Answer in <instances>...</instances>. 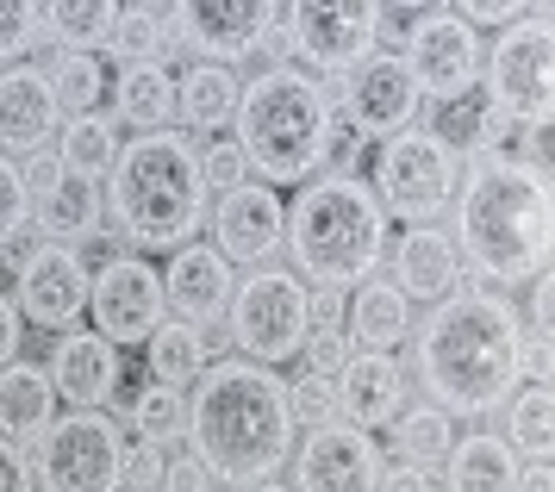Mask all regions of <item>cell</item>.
Returning a JSON list of instances; mask_svg holds the SVG:
<instances>
[{"label": "cell", "mask_w": 555, "mask_h": 492, "mask_svg": "<svg viewBox=\"0 0 555 492\" xmlns=\"http://www.w3.org/2000/svg\"><path fill=\"white\" fill-rule=\"evenodd\" d=\"M518 306L512 294H450L412 324V374L450 418H493L518 393Z\"/></svg>", "instance_id": "1"}, {"label": "cell", "mask_w": 555, "mask_h": 492, "mask_svg": "<svg viewBox=\"0 0 555 492\" xmlns=\"http://www.w3.org/2000/svg\"><path fill=\"white\" fill-rule=\"evenodd\" d=\"M188 455L219 487H256L275 480L294 455V412L287 380L275 368H256L244 355H219L188 387Z\"/></svg>", "instance_id": "2"}, {"label": "cell", "mask_w": 555, "mask_h": 492, "mask_svg": "<svg viewBox=\"0 0 555 492\" xmlns=\"http://www.w3.org/2000/svg\"><path fill=\"white\" fill-rule=\"evenodd\" d=\"M455 231L450 244L462 269H475L487 287H530L550 274L555 256V174L518 169V163H462L455 181Z\"/></svg>", "instance_id": "3"}, {"label": "cell", "mask_w": 555, "mask_h": 492, "mask_svg": "<svg viewBox=\"0 0 555 492\" xmlns=\"http://www.w3.org/2000/svg\"><path fill=\"white\" fill-rule=\"evenodd\" d=\"M206 174L201 144L188 131H144L119 150L106 174V212L119 231V249H156L176 256L181 244H201L206 231Z\"/></svg>", "instance_id": "4"}, {"label": "cell", "mask_w": 555, "mask_h": 492, "mask_svg": "<svg viewBox=\"0 0 555 492\" xmlns=\"http://www.w3.org/2000/svg\"><path fill=\"white\" fill-rule=\"evenodd\" d=\"M387 212L362 174H312L294 206H287V244L281 256L294 262L306 287H362L380 274L387 256Z\"/></svg>", "instance_id": "5"}, {"label": "cell", "mask_w": 555, "mask_h": 492, "mask_svg": "<svg viewBox=\"0 0 555 492\" xmlns=\"http://www.w3.org/2000/svg\"><path fill=\"white\" fill-rule=\"evenodd\" d=\"M325 131L331 106L306 69H256L244 81L231 144L244 150L262 187H306L312 174H325Z\"/></svg>", "instance_id": "6"}, {"label": "cell", "mask_w": 555, "mask_h": 492, "mask_svg": "<svg viewBox=\"0 0 555 492\" xmlns=\"http://www.w3.org/2000/svg\"><path fill=\"white\" fill-rule=\"evenodd\" d=\"M480 100L505 119L550 131L555 119V20L550 7H530L518 25H505L500 38H487L480 56Z\"/></svg>", "instance_id": "7"}, {"label": "cell", "mask_w": 555, "mask_h": 492, "mask_svg": "<svg viewBox=\"0 0 555 492\" xmlns=\"http://www.w3.org/2000/svg\"><path fill=\"white\" fill-rule=\"evenodd\" d=\"M225 331L237 355L256 368H281L294 362L312 337V312H306V281L294 269H250L231 287Z\"/></svg>", "instance_id": "8"}, {"label": "cell", "mask_w": 555, "mask_h": 492, "mask_svg": "<svg viewBox=\"0 0 555 492\" xmlns=\"http://www.w3.org/2000/svg\"><path fill=\"white\" fill-rule=\"evenodd\" d=\"M455 181H462V163H455L430 131L412 125V131H400V138H387V144L375 150V181H369V187H375L387 224L412 231V224L450 219Z\"/></svg>", "instance_id": "9"}, {"label": "cell", "mask_w": 555, "mask_h": 492, "mask_svg": "<svg viewBox=\"0 0 555 492\" xmlns=\"http://www.w3.org/2000/svg\"><path fill=\"white\" fill-rule=\"evenodd\" d=\"M38 492H126V430L106 412H63L31 443Z\"/></svg>", "instance_id": "10"}, {"label": "cell", "mask_w": 555, "mask_h": 492, "mask_svg": "<svg viewBox=\"0 0 555 492\" xmlns=\"http://www.w3.org/2000/svg\"><path fill=\"white\" fill-rule=\"evenodd\" d=\"M400 44H405L400 63H405V75H412L418 100H430V106H450V100L475 94L487 38H480V31H468L455 7H425Z\"/></svg>", "instance_id": "11"}, {"label": "cell", "mask_w": 555, "mask_h": 492, "mask_svg": "<svg viewBox=\"0 0 555 492\" xmlns=\"http://www.w3.org/2000/svg\"><path fill=\"white\" fill-rule=\"evenodd\" d=\"M88 319L113 349H144L156 337V324L169 319V299H163V274L151 256L138 249H113L101 269H94V294H88Z\"/></svg>", "instance_id": "12"}, {"label": "cell", "mask_w": 555, "mask_h": 492, "mask_svg": "<svg viewBox=\"0 0 555 492\" xmlns=\"http://www.w3.org/2000/svg\"><path fill=\"white\" fill-rule=\"evenodd\" d=\"M287 38H294V69L312 81L350 75L362 56L380 50V13L375 7H287Z\"/></svg>", "instance_id": "13"}, {"label": "cell", "mask_w": 555, "mask_h": 492, "mask_svg": "<svg viewBox=\"0 0 555 492\" xmlns=\"http://www.w3.org/2000/svg\"><path fill=\"white\" fill-rule=\"evenodd\" d=\"M281 20V7H269V0H231V7H201V0H181V7H169V38H176V50H188L194 63H219V69H231V63H244V56H256V44H262V31Z\"/></svg>", "instance_id": "14"}, {"label": "cell", "mask_w": 555, "mask_h": 492, "mask_svg": "<svg viewBox=\"0 0 555 492\" xmlns=\"http://www.w3.org/2000/svg\"><path fill=\"white\" fill-rule=\"evenodd\" d=\"M418 106H425V100L412 88L400 50H375V56H362V63L344 75V106H337V113H344L369 144H387V138L412 131Z\"/></svg>", "instance_id": "15"}, {"label": "cell", "mask_w": 555, "mask_h": 492, "mask_svg": "<svg viewBox=\"0 0 555 492\" xmlns=\"http://www.w3.org/2000/svg\"><path fill=\"white\" fill-rule=\"evenodd\" d=\"M281 244H287V206H281L275 187H262V181H244V187H231L219 194L212 206V249L225 256L231 269H275Z\"/></svg>", "instance_id": "16"}, {"label": "cell", "mask_w": 555, "mask_h": 492, "mask_svg": "<svg viewBox=\"0 0 555 492\" xmlns=\"http://www.w3.org/2000/svg\"><path fill=\"white\" fill-rule=\"evenodd\" d=\"M294 492H375L380 480V443L369 430H350V424H325V430H306V443L287 455Z\"/></svg>", "instance_id": "17"}, {"label": "cell", "mask_w": 555, "mask_h": 492, "mask_svg": "<svg viewBox=\"0 0 555 492\" xmlns=\"http://www.w3.org/2000/svg\"><path fill=\"white\" fill-rule=\"evenodd\" d=\"M88 294H94V274H88V262H81V249L44 244L26 262L13 299H20L26 324H38V331L56 337V331H76V324L88 319Z\"/></svg>", "instance_id": "18"}, {"label": "cell", "mask_w": 555, "mask_h": 492, "mask_svg": "<svg viewBox=\"0 0 555 492\" xmlns=\"http://www.w3.org/2000/svg\"><path fill=\"white\" fill-rule=\"evenodd\" d=\"M337 387V424L350 430H387L412 405V380H405L400 355H375V349H350V362L331 374Z\"/></svg>", "instance_id": "19"}, {"label": "cell", "mask_w": 555, "mask_h": 492, "mask_svg": "<svg viewBox=\"0 0 555 492\" xmlns=\"http://www.w3.org/2000/svg\"><path fill=\"white\" fill-rule=\"evenodd\" d=\"M119 362H126V349H113L101 331H63L44 355V374H51L56 399L69 405V412H106V399L119 387Z\"/></svg>", "instance_id": "20"}, {"label": "cell", "mask_w": 555, "mask_h": 492, "mask_svg": "<svg viewBox=\"0 0 555 492\" xmlns=\"http://www.w3.org/2000/svg\"><path fill=\"white\" fill-rule=\"evenodd\" d=\"M56 131H63V106H56L44 69L38 63L0 69V156L26 163L38 150H56Z\"/></svg>", "instance_id": "21"}, {"label": "cell", "mask_w": 555, "mask_h": 492, "mask_svg": "<svg viewBox=\"0 0 555 492\" xmlns=\"http://www.w3.org/2000/svg\"><path fill=\"white\" fill-rule=\"evenodd\" d=\"M231 287H237V269H231L212 244H181L176 256H169V269H163V299H169V312H176L181 324H194V331L225 324Z\"/></svg>", "instance_id": "22"}, {"label": "cell", "mask_w": 555, "mask_h": 492, "mask_svg": "<svg viewBox=\"0 0 555 492\" xmlns=\"http://www.w3.org/2000/svg\"><path fill=\"white\" fill-rule=\"evenodd\" d=\"M380 262H387V281H393L412 306L450 299L455 274H462V256H455L443 224H412L400 237H387V256H380Z\"/></svg>", "instance_id": "23"}, {"label": "cell", "mask_w": 555, "mask_h": 492, "mask_svg": "<svg viewBox=\"0 0 555 492\" xmlns=\"http://www.w3.org/2000/svg\"><path fill=\"white\" fill-rule=\"evenodd\" d=\"M31 231H38L44 244H63V249L94 244L106 231V194L94 181H81V174L63 169L44 194L31 199Z\"/></svg>", "instance_id": "24"}, {"label": "cell", "mask_w": 555, "mask_h": 492, "mask_svg": "<svg viewBox=\"0 0 555 492\" xmlns=\"http://www.w3.org/2000/svg\"><path fill=\"white\" fill-rule=\"evenodd\" d=\"M344 337H350V349L393 355V349L412 337V299H405L387 274H369L362 287H350V319H344Z\"/></svg>", "instance_id": "25"}, {"label": "cell", "mask_w": 555, "mask_h": 492, "mask_svg": "<svg viewBox=\"0 0 555 492\" xmlns=\"http://www.w3.org/2000/svg\"><path fill=\"white\" fill-rule=\"evenodd\" d=\"M51 424H56V387H51V374H44V362H13V368H0V437L31 455V443H38Z\"/></svg>", "instance_id": "26"}, {"label": "cell", "mask_w": 555, "mask_h": 492, "mask_svg": "<svg viewBox=\"0 0 555 492\" xmlns=\"http://www.w3.org/2000/svg\"><path fill=\"white\" fill-rule=\"evenodd\" d=\"M237 100H244V81L237 69H219V63H194L188 75H176V119L188 138H212L237 125Z\"/></svg>", "instance_id": "27"}, {"label": "cell", "mask_w": 555, "mask_h": 492, "mask_svg": "<svg viewBox=\"0 0 555 492\" xmlns=\"http://www.w3.org/2000/svg\"><path fill=\"white\" fill-rule=\"evenodd\" d=\"M518 449L493 437V430H468L455 437L450 462H443V492H518Z\"/></svg>", "instance_id": "28"}, {"label": "cell", "mask_w": 555, "mask_h": 492, "mask_svg": "<svg viewBox=\"0 0 555 492\" xmlns=\"http://www.w3.org/2000/svg\"><path fill=\"white\" fill-rule=\"evenodd\" d=\"M113 125L144 131H176V75L169 63H131L113 81Z\"/></svg>", "instance_id": "29"}, {"label": "cell", "mask_w": 555, "mask_h": 492, "mask_svg": "<svg viewBox=\"0 0 555 492\" xmlns=\"http://www.w3.org/2000/svg\"><path fill=\"white\" fill-rule=\"evenodd\" d=\"M219 337L212 331H194V324H181V319H163L156 324V337L144 344V368H151L156 387H194L212 362H219Z\"/></svg>", "instance_id": "30"}, {"label": "cell", "mask_w": 555, "mask_h": 492, "mask_svg": "<svg viewBox=\"0 0 555 492\" xmlns=\"http://www.w3.org/2000/svg\"><path fill=\"white\" fill-rule=\"evenodd\" d=\"M387 443H393V462L437 474L443 462H450V449H455V418L443 412V405L418 399V405H405L400 418L387 424Z\"/></svg>", "instance_id": "31"}, {"label": "cell", "mask_w": 555, "mask_h": 492, "mask_svg": "<svg viewBox=\"0 0 555 492\" xmlns=\"http://www.w3.org/2000/svg\"><path fill=\"white\" fill-rule=\"evenodd\" d=\"M119 150H126V138H119L113 113H81V119H63V131H56V163L81 181H94V187L113 174Z\"/></svg>", "instance_id": "32"}, {"label": "cell", "mask_w": 555, "mask_h": 492, "mask_svg": "<svg viewBox=\"0 0 555 492\" xmlns=\"http://www.w3.org/2000/svg\"><path fill=\"white\" fill-rule=\"evenodd\" d=\"M163 50H176V38H169V7H156V0L119 7V25L106 38V56L119 69H131V63H163Z\"/></svg>", "instance_id": "33"}, {"label": "cell", "mask_w": 555, "mask_h": 492, "mask_svg": "<svg viewBox=\"0 0 555 492\" xmlns=\"http://www.w3.org/2000/svg\"><path fill=\"white\" fill-rule=\"evenodd\" d=\"M505 443L518 462H550L555 455V387H525L505 399Z\"/></svg>", "instance_id": "34"}, {"label": "cell", "mask_w": 555, "mask_h": 492, "mask_svg": "<svg viewBox=\"0 0 555 492\" xmlns=\"http://www.w3.org/2000/svg\"><path fill=\"white\" fill-rule=\"evenodd\" d=\"M113 25H119V7L113 0H56V7H44V31L63 50H81V56L106 50Z\"/></svg>", "instance_id": "35"}, {"label": "cell", "mask_w": 555, "mask_h": 492, "mask_svg": "<svg viewBox=\"0 0 555 492\" xmlns=\"http://www.w3.org/2000/svg\"><path fill=\"white\" fill-rule=\"evenodd\" d=\"M44 81H51L56 106H63V119H81V113H101V94H106V69L94 56H81V50H56L51 63H38Z\"/></svg>", "instance_id": "36"}, {"label": "cell", "mask_w": 555, "mask_h": 492, "mask_svg": "<svg viewBox=\"0 0 555 492\" xmlns=\"http://www.w3.org/2000/svg\"><path fill=\"white\" fill-rule=\"evenodd\" d=\"M131 430H138V443H188V393L181 387H144L138 393V405H131Z\"/></svg>", "instance_id": "37"}, {"label": "cell", "mask_w": 555, "mask_h": 492, "mask_svg": "<svg viewBox=\"0 0 555 492\" xmlns=\"http://www.w3.org/2000/svg\"><path fill=\"white\" fill-rule=\"evenodd\" d=\"M480 125H487V100L480 94H462L450 106H430V138L450 150L455 163H480Z\"/></svg>", "instance_id": "38"}, {"label": "cell", "mask_w": 555, "mask_h": 492, "mask_svg": "<svg viewBox=\"0 0 555 492\" xmlns=\"http://www.w3.org/2000/svg\"><path fill=\"white\" fill-rule=\"evenodd\" d=\"M44 38V7L31 0H0V69H20Z\"/></svg>", "instance_id": "39"}, {"label": "cell", "mask_w": 555, "mask_h": 492, "mask_svg": "<svg viewBox=\"0 0 555 492\" xmlns=\"http://www.w3.org/2000/svg\"><path fill=\"white\" fill-rule=\"evenodd\" d=\"M287 412H294V430H325V424H337V387L325 374L300 368L287 380Z\"/></svg>", "instance_id": "40"}, {"label": "cell", "mask_w": 555, "mask_h": 492, "mask_svg": "<svg viewBox=\"0 0 555 492\" xmlns=\"http://www.w3.org/2000/svg\"><path fill=\"white\" fill-rule=\"evenodd\" d=\"M31 231V187H26V169L13 156H0V249L13 237Z\"/></svg>", "instance_id": "41"}, {"label": "cell", "mask_w": 555, "mask_h": 492, "mask_svg": "<svg viewBox=\"0 0 555 492\" xmlns=\"http://www.w3.org/2000/svg\"><path fill=\"white\" fill-rule=\"evenodd\" d=\"M201 174H206V194H231V187L250 181V163H244V150L231 144V138H206L201 144Z\"/></svg>", "instance_id": "42"}, {"label": "cell", "mask_w": 555, "mask_h": 492, "mask_svg": "<svg viewBox=\"0 0 555 492\" xmlns=\"http://www.w3.org/2000/svg\"><path fill=\"white\" fill-rule=\"evenodd\" d=\"M518 380L525 387H555V337L550 331H518Z\"/></svg>", "instance_id": "43"}, {"label": "cell", "mask_w": 555, "mask_h": 492, "mask_svg": "<svg viewBox=\"0 0 555 492\" xmlns=\"http://www.w3.org/2000/svg\"><path fill=\"white\" fill-rule=\"evenodd\" d=\"M362 150H369V138H362V131H356L344 113H331V131H325V174H356Z\"/></svg>", "instance_id": "44"}, {"label": "cell", "mask_w": 555, "mask_h": 492, "mask_svg": "<svg viewBox=\"0 0 555 492\" xmlns=\"http://www.w3.org/2000/svg\"><path fill=\"white\" fill-rule=\"evenodd\" d=\"M169 455L156 443H126V492H163Z\"/></svg>", "instance_id": "45"}, {"label": "cell", "mask_w": 555, "mask_h": 492, "mask_svg": "<svg viewBox=\"0 0 555 492\" xmlns=\"http://www.w3.org/2000/svg\"><path fill=\"white\" fill-rule=\"evenodd\" d=\"M300 362H306V374H325L331 380V374L350 362V337H344V331H312L306 349H300Z\"/></svg>", "instance_id": "46"}, {"label": "cell", "mask_w": 555, "mask_h": 492, "mask_svg": "<svg viewBox=\"0 0 555 492\" xmlns=\"http://www.w3.org/2000/svg\"><path fill=\"white\" fill-rule=\"evenodd\" d=\"M306 312H312V331H344L350 294L344 287H306Z\"/></svg>", "instance_id": "47"}, {"label": "cell", "mask_w": 555, "mask_h": 492, "mask_svg": "<svg viewBox=\"0 0 555 492\" xmlns=\"http://www.w3.org/2000/svg\"><path fill=\"white\" fill-rule=\"evenodd\" d=\"M20 349H26V312H20V299L0 294V368H13Z\"/></svg>", "instance_id": "48"}, {"label": "cell", "mask_w": 555, "mask_h": 492, "mask_svg": "<svg viewBox=\"0 0 555 492\" xmlns=\"http://www.w3.org/2000/svg\"><path fill=\"white\" fill-rule=\"evenodd\" d=\"M455 13H462V25H468V31H480V25H500V31H505V25L525 20L530 7H518V0H505V7H500V0H475V7H455Z\"/></svg>", "instance_id": "49"}, {"label": "cell", "mask_w": 555, "mask_h": 492, "mask_svg": "<svg viewBox=\"0 0 555 492\" xmlns=\"http://www.w3.org/2000/svg\"><path fill=\"white\" fill-rule=\"evenodd\" d=\"M0 492H38V480H31V455L20 443H7V437H0Z\"/></svg>", "instance_id": "50"}, {"label": "cell", "mask_w": 555, "mask_h": 492, "mask_svg": "<svg viewBox=\"0 0 555 492\" xmlns=\"http://www.w3.org/2000/svg\"><path fill=\"white\" fill-rule=\"evenodd\" d=\"M375 492H437V474L425 468H405V462H387L375 480Z\"/></svg>", "instance_id": "51"}, {"label": "cell", "mask_w": 555, "mask_h": 492, "mask_svg": "<svg viewBox=\"0 0 555 492\" xmlns=\"http://www.w3.org/2000/svg\"><path fill=\"white\" fill-rule=\"evenodd\" d=\"M206 487H212V474H206L194 455L169 462V474H163V492H206Z\"/></svg>", "instance_id": "52"}, {"label": "cell", "mask_w": 555, "mask_h": 492, "mask_svg": "<svg viewBox=\"0 0 555 492\" xmlns=\"http://www.w3.org/2000/svg\"><path fill=\"white\" fill-rule=\"evenodd\" d=\"M550 324H555V281L537 274L530 281V331H550Z\"/></svg>", "instance_id": "53"}, {"label": "cell", "mask_w": 555, "mask_h": 492, "mask_svg": "<svg viewBox=\"0 0 555 492\" xmlns=\"http://www.w3.org/2000/svg\"><path fill=\"white\" fill-rule=\"evenodd\" d=\"M20 169H26V187H31V199H38V194L56 181V174H63V163H56V150H38V156H26Z\"/></svg>", "instance_id": "54"}, {"label": "cell", "mask_w": 555, "mask_h": 492, "mask_svg": "<svg viewBox=\"0 0 555 492\" xmlns=\"http://www.w3.org/2000/svg\"><path fill=\"white\" fill-rule=\"evenodd\" d=\"M518 492H555V468L550 462H525L518 468Z\"/></svg>", "instance_id": "55"}, {"label": "cell", "mask_w": 555, "mask_h": 492, "mask_svg": "<svg viewBox=\"0 0 555 492\" xmlns=\"http://www.w3.org/2000/svg\"><path fill=\"white\" fill-rule=\"evenodd\" d=\"M244 492H294V487H281V480H256V487H244Z\"/></svg>", "instance_id": "56"}]
</instances>
